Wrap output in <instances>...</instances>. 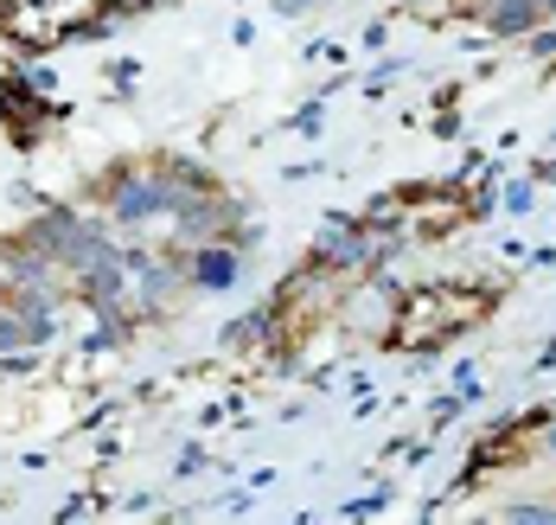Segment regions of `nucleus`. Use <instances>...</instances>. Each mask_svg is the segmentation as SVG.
<instances>
[{
	"mask_svg": "<svg viewBox=\"0 0 556 525\" xmlns=\"http://www.w3.org/2000/svg\"><path fill=\"white\" fill-rule=\"evenodd\" d=\"M486 308H493V301H486L480 289H429V295H416V301L396 314L390 347H409V352L442 347V340H454L460 327H473Z\"/></svg>",
	"mask_w": 556,
	"mask_h": 525,
	"instance_id": "1",
	"label": "nucleus"
},
{
	"mask_svg": "<svg viewBox=\"0 0 556 525\" xmlns=\"http://www.w3.org/2000/svg\"><path fill=\"white\" fill-rule=\"evenodd\" d=\"M115 0H0V26L13 39H64L77 26H90L97 13H110Z\"/></svg>",
	"mask_w": 556,
	"mask_h": 525,
	"instance_id": "2",
	"label": "nucleus"
}]
</instances>
